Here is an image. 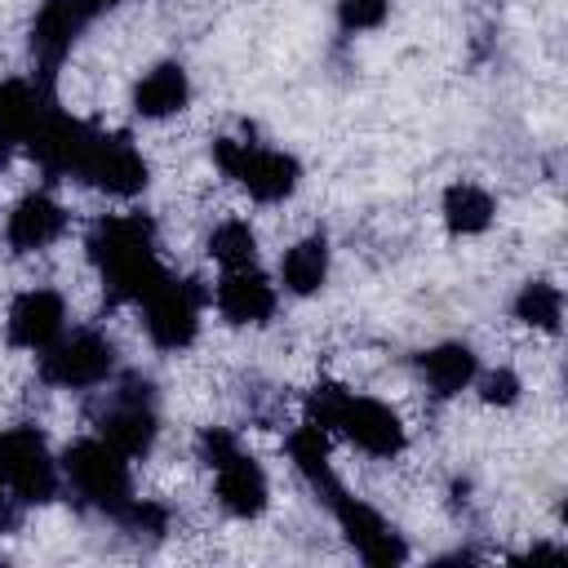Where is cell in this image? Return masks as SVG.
Wrapping results in <instances>:
<instances>
[{
	"mask_svg": "<svg viewBox=\"0 0 568 568\" xmlns=\"http://www.w3.org/2000/svg\"><path fill=\"white\" fill-rule=\"evenodd\" d=\"M58 466H62V479L75 488V497L89 501V506H98V510H106V515H115L133 497V470H129L133 462L124 453H115L102 435L75 439L62 453Z\"/></svg>",
	"mask_w": 568,
	"mask_h": 568,
	"instance_id": "cell-1",
	"label": "cell"
},
{
	"mask_svg": "<svg viewBox=\"0 0 568 568\" xmlns=\"http://www.w3.org/2000/svg\"><path fill=\"white\" fill-rule=\"evenodd\" d=\"M213 164L248 191V200L257 204H280L297 191V160L288 151H275V146H262V142H240V138H217L213 142Z\"/></svg>",
	"mask_w": 568,
	"mask_h": 568,
	"instance_id": "cell-2",
	"label": "cell"
},
{
	"mask_svg": "<svg viewBox=\"0 0 568 568\" xmlns=\"http://www.w3.org/2000/svg\"><path fill=\"white\" fill-rule=\"evenodd\" d=\"M209 293L195 280H178L164 275L138 306H142V328L151 337V346L160 351H186L200 337V311H204Z\"/></svg>",
	"mask_w": 568,
	"mask_h": 568,
	"instance_id": "cell-3",
	"label": "cell"
},
{
	"mask_svg": "<svg viewBox=\"0 0 568 568\" xmlns=\"http://www.w3.org/2000/svg\"><path fill=\"white\" fill-rule=\"evenodd\" d=\"M115 368V342L98 328L62 333L49 351H40V382L53 390H93Z\"/></svg>",
	"mask_w": 568,
	"mask_h": 568,
	"instance_id": "cell-4",
	"label": "cell"
},
{
	"mask_svg": "<svg viewBox=\"0 0 568 568\" xmlns=\"http://www.w3.org/2000/svg\"><path fill=\"white\" fill-rule=\"evenodd\" d=\"M71 178H80V182H89V186H98L106 195L129 200V195H138L146 186V160H142V151L129 138L89 129V138H84V146L75 155Z\"/></svg>",
	"mask_w": 568,
	"mask_h": 568,
	"instance_id": "cell-5",
	"label": "cell"
},
{
	"mask_svg": "<svg viewBox=\"0 0 568 568\" xmlns=\"http://www.w3.org/2000/svg\"><path fill=\"white\" fill-rule=\"evenodd\" d=\"M0 466H4V484L22 506L49 501L62 488V466L53 462V453L44 448V439L31 426L18 430H0Z\"/></svg>",
	"mask_w": 568,
	"mask_h": 568,
	"instance_id": "cell-6",
	"label": "cell"
},
{
	"mask_svg": "<svg viewBox=\"0 0 568 568\" xmlns=\"http://www.w3.org/2000/svg\"><path fill=\"white\" fill-rule=\"evenodd\" d=\"M333 430L346 435L364 457H377V462L399 457L404 444H408V426H404V417H399L386 399H377V395H355V390H346Z\"/></svg>",
	"mask_w": 568,
	"mask_h": 568,
	"instance_id": "cell-7",
	"label": "cell"
},
{
	"mask_svg": "<svg viewBox=\"0 0 568 568\" xmlns=\"http://www.w3.org/2000/svg\"><path fill=\"white\" fill-rule=\"evenodd\" d=\"M324 501H328V510L337 515V524H342V532L351 537V546H355L359 559H368V564H404V559H408L404 537L390 528V519H386L377 506H368L364 497H351L342 484L324 488Z\"/></svg>",
	"mask_w": 568,
	"mask_h": 568,
	"instance_id": "cell-8",
	"label": "cell"
},
{
	"mask_svg": "<svg viewBox=\"0 0 568 568\" xmlns=\"http://www.w3.org/2000/svg\"><path fill=\"white\" fill-rule=\"evenodd\" d=\"M67 333V297L49 284H36V288H22L13 302H9V315H4V337L9 346L18 351H49L58 337Z\"/></svg>",
	"mask_w": 568,
	"mask_h": 568,
	"instance_id": "cell-9",
	"label": "cell"
},
{
	"mask_svg": "<svg viewBox=\"0 0 568 568\" xmlns=\"http://www.w3.org/2000/svg\"><path fill=\"white\" fill-rule=\"evenodd\" d=\"M67 204H58L49 191H27L13 209H9V222H4V240L13 253H44L49 244H58L67 235Z\"/></svg>",
	"mask_w": 568,
	"mask_h": 568,
	"instance_id": "cell-10",
	"label": "cell"
},
{
	"mask_svg": "<svg viewBox=\"0 0 568 568\" xmlns=\"http://www.w3.org/2000/svg\"><path fill=\"white\" fill-rule=\"evenodd\" d=\"M217 315L231 320V324H266L280 306V288L257 271V266H235V271H222L217 288L209 293Z\"/></svg>",
	"mask_w": 568,
	"mask_h": 568,
	"instance_id": "cell-11",
	"label": "cell"
},
{
	"mask_svg": "<svg viewBox=\"0 0 568 568\" xmlns=\"http://www.w3.org/2000/svg\"><path fill=\"white\" fill-rule=\"evenodd\" d=\"M89 13L75 4V0H44L36 9V22H31V53L40 62V80H53L58 67L67 62L75 36L84 31Z\"/></svg>",
	"mask_w": 568,
	"mask_h": 568,
	"instance_id": "cell-12",
	"label": "cell"
},
{
	"mask_svg": "<svg viewBox=\"0 0 568 568\" xmlns=\"http://www.w3.org/2000/svg\"><path fill=\"white\" fill-rule=\"evenodd\" d=\"M213 493H217V506L235 519H257L271 501V484H266V470L244 453L235 448L231 457H222L213 466Z\"/></svg>",
	"mask_w": 568,
	"mask_h": 568,
	"instance_id": "cell-13",
	"label": "cell"
},
{
	"mask_svg": "<svg viewBox=\"0 0 568 568\" xmlns=\"http://www.w3.org/2000/svg\"><path fill=\"white\" fill-rule=\"evenodd\" d=\"M417 368H422V382L430 386V395L453 399V395H462V390L475 382L479 359H475V351L462 346V342H439V346H430V351L417 355Z\"/></svg>",
	"mask_w": 568,
	"mask_h": 568,
	"instance_id": "cell-14",
	"label": "cell"
},
{
	"mask_svg": "<svg viewBox=\"0 0 568 568\" xmlns=\"http://www.w3.org/2000/svg\"><path fill=\"white\" fill-rule=\"evenodd\" d=\"M186 102H191V80H186V71H182L178 62L151 67V71L138 80V89H133V111H138L142 120H169V115H178Z\"/></svg>",
	"mask_w": 568,
	"mask_h": 568,
	"instance_id": "cell-15",
	"label": "cell"
},
{
	"mask_svg": "<svg viewBox=\"0 0 568 568\" xmlns=\"http://www.w3.org/2000/svg\"><path fill=\"white\" fill-rule=\"evenodd\" d=\"M328 280V240L324 235H302L297 244H288L280 253V284L293 297H311L320 293V284Z\"/></svg>",
	"mask_w": 568,
	"mask_h": 568,
	"instance_id": "cell-16",
	"label": "cell"
},
{
	"mask_svg": "<svg viewBox=\"0 0 568 568\" xmlns=\"http://www.w3.org/2000/svg\"><path fill=\"white\" fill-rule=\"evenodd\" d=\"M439 213H444V226H448L453 235H479V231L493 226L497 200H493V191L479 186V182H453V186L444 191Z\"/></svg>",
	"mask_w": 568,
	"mask_h": 568,
	"instance_id": "cell-17",
	"label": "cell"
},
{
	"mask_svg": "<svg viewBox=\"0 0 568 568\" xmlns=\"http://www.w3.org/2000/svg\"><path fill=\"white\" fill-rule=\"evenodd\" d=\"M510 311H515V320L528 324L532 333H559L564 293H559V284H550V280H528V284L519 288V297H515Z\"/></svg>",
	"mask_w": 568,
	"mask_h": 568,
	"instance_id": "cell-18",
	"label": "cell"
},
{
	"mask_svg": "<svg viewBox=\"0 0 568 568\" xmlns=\"http://www.w3.org/2000/svg\"><path fill=\"white\" fill-rule=\"evenodd\" d=\"M209 257L222 266V271H235V266H257V235L244 217H222L213 231H209Z\"/></svg>",
	"mask_w": 568,
	"mask_h": 568,
	"instance_id": "cell-19",
	"label": "cell"
},
{
	"mask_svg": "<svg viewBox=\"0 0 568 568\" xmlns=\"http://www.w3.org/2000/svg\"><path fill=\"white\" fill-rule=\"evenodd\" d=\"M470 386H479V399L493 404V408H510V404L519 399V390H524V382L515 377V368H488V373H475Z\"/></svg>",
	"mask_w": 568,
	"mask_h": 568,
	"instance_id": "cell-20",
	"label": "cell"
},
{
	"mask_svg": "<svg viewBox=\"0 0 568 568\" xmlns=\"http://www.w3.org/2000/svg\"><path fill=\"white\" fill-rule=\"evenodd\" d=\"M390 13V0H337V22L342 31H377Z\"/></svg>",
	"mask_w": 568,
	"mask_h": 568,
	"instance_id": "cell-21",
	"label": "cell"
},
{
	"mask_svg": "<svg viewBox=\"0 0 568 568\" xmlns=\"http://www.w3.org/2000/svg\"><path fill=\"white\" fill-rule=\"evenodd\" d=\"M75 4H80V9L89 13V18H98V13H106V9H115L120 0H75Z\"/></svg>",
	"mask_w": 568,
	"mask_h": 568,
	"instance_id": "cell-22",
	"label": "cell"
}]
</instances>
